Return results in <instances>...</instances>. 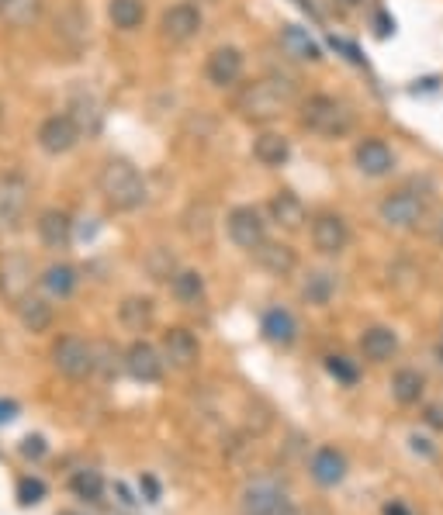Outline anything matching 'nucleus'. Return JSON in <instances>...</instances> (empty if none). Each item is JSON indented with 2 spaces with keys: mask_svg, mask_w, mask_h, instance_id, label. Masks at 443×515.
Returning a JSON list of instances; mask_svg holds the SVG:
<instances>
[{
  "mask_svg": "<svg viewBox=\"0 0 443 515\" xmlns=\"http://www.w3.org/2000/svg\"><path fill=\"white\" fill-rule=\"evenodd\" d=\"M360 353L371 363H388L399 353V336H395V329H388V325H371V329H364V336H360Z\"/></svg>",
  "mask_w": 443,
  "mask_h": 515,
  "instance_id": "obj_18",
  "label": "nucleus"
},
{
  "mask_svg": "<svg viewBox=\"0 0 443 515\" xmlns=\"http://www.w3.org/2000/svg\"><path fill=\"white\" fill-rule=\"evenodd\" d=\"M354 108L333 94H312L298 101V125L319 139H343L354 132Z\"/></svg>",
  "mask_w": 443,
  "mask_h": 515,
  "instance_id": "obj_3",
  "label": "nucleus"
},
{
  "mask_svg": "<svg viewBox=\"0 0 443 515\" xmlns=\"http://www.w3.org/2000/svg\"><path fill=\"white\" fill-rule=\"evenodd\" d=\"M253 159H257L260 166H270V170L284 166L291 159L288 135H281V132H260L257 139H253Z\"/></svg>",
  "mask_w": 443,
  "mask_h": 515,
  "instance_id": "obj_23",
  "label": "nucleus"
},
{
  "mask_svg": "<svg viewBox=\"0 0 443 515\" xmlns=\"http://www.w3.org/2000/svg\"><path fill=\"white\" fill-rule=\"evenodd\" d=\"M284 488L274 477H257L243 488L239 498V512L243 515H281L284 512Z\"/></svg>",
  "mask_w": 443,
  "mask_h": 515,
  "instance_id": "obj_10",
  "label": "nucleus"
},
{
  "mask_svg": "<svg viewBox=\"0 0 443 515\" xmlns=\"http://www.w3.org/2000/svg\"><path fill=\"white\" fill-rule=\"evenodd\" d=\"M14 412H18V405H14V401H0V422L14 419Z\"/></svg>",
  "mask_w": 443,
  "mask_h": 515,
  "instance_id": "obj_43",
  "label": "nucleus"
},
{
  "mask_svg": "<svg viewBox=\"0 0 443 515\" xmlns=\"http://www.w3.org/2000/svg\"><path fill=\"white\" fill-rule=\"evenodd\" d=\"M326 367H329V374L340 377L343 384H354V381H357V367H354V363H350L347 357H329Z\"/></svg>",
  "mask_w": 443,
  "mask_h": 515,
  "instance_id": "obj_38",
  "label": "nucleus"
},
{
  "mask_svg": "<svg viewBox=\"0 0 443 515\" xmlns=\"http://www.w3.org/2000/svg\"><path fill=\"white\" fill-rule=\"evenodd\" d=\"M163 353L156 350V346L149 343H132L129 350H125V370H129V377H135V381L142 384H156L163 377Z\"/></svg>",
  "mask_w": 443,
  "mask_h": 515,
  "instance_id": "obj_15",
  "label": "nucleus"
},
{
  "mask_svg": "<svg viewBox=\"0 0 443 515\" xmlns=\"http://www.w3.org/2000/svg\"><path fill=\"white\" fill-rule=\"evenodd\" d=\"M225 229H229V239L236 242L239 249H250V253H257L267 242V222L264 215H260V208H253V204L232 208L229 215H225Z\"/></svg>",
  "mask_w": 443,
  "mask_h": 515,
  "instance_id": "obj_7",
  "label": "nucleus"
},
{
  "mask_svg": "<svg viewBox=\"0 0 443 515\" xmlns=\"http://www.w3.org/2000/svg\"><path fill=\"white\" fill-rule=\"evenodd\" d=\"M39 239L49 249H66L73 242V218L63 208H49L39 215Z\"/></svg>",
  "mask_w": 443,
  "mask_h": 515,
  "instance_id": "obj_21",
  "label": "nucleus"
},
{
  "mask_svg": "<svg viewBox=\"0 0 443 515\" xmlns=\"http://www.w3.org/2000/svg\"><path fill=\"white\" fill-rule=\"evenodd\" d=\"M160 353H163V360H167L170 367L191 370L194 363L201 360V343H198V336H194L191 329H184V325H174V329L163 332Z\"/></svg>",
  "mask_w": 443,
  "mask_h": 515,
  "instance_id": "obj_13",
  "label": "nucleus"
},
{
  "mask_svg": "<svg viewBox=\"0 0 443 515\" xmlns=\"http://www.w3.org/2000/svg\"><path fill=\"white\" fill-rule=\"evenodd\" d=\"M281 49L288 52V56H295V59H305V63H319L322 59V49H319V42L312 39L305 28H298V25H284L281 28Z\"/></svg>",
  "mask_w": 443,
  "mask_h": 515,
  "instance_id": "obj_26",
  "label": "nucleus"
},
{
  "mask_svg": "<svg viewBox=\"0 0 443 515\" xmlns=\"http://www.w3.org/2000/svg\"><path fill=\"white\" fill-rule=\"evenodd\" d=\"M260 332H264L267 343L291 346L298 339V322L288 308H270V312H264V318H260Z\"/></svg>",
  "mask_w": 443,
  "mask_h": 515,
  "instance_id": "obj_22",
  "label": "nucleus"
},
{
  "mask_svg": "<svg viewBox=\"0 0 443 515\" xmlns=\"http://www.w3.org/2000/svg\"><path fill=\"white\" fill-rule=\"evenodd\" d=\"M28 291H32V267H28V260L7 256L4 267H0V294L18 305L21 298H28Z\"/></svg>",
  "mask_w": 443,
  "mask_h": 515,
  "instance_id": "obj_17",
  "label": "nucleus"
},
{
  "mask_svg": "<svg viewBox=\"0 0 443 515\" xmlns=\"http://www.w3.org/2000/svg\"><path fill=\"white\" fill-rule=\"evenodd\" d=\"M354 163L364 177H388L395 170V149L385 139H360L354 149Z\"/></svg>",
  "mask_w": 443,
  "mask_h": 515,
  "instance_id": "obj_14",
  "label": "nucleus"
},
{
  "mask_svg": "<svg viewBox=\"0 0 443 515\" xmlns=\"http://www.w3.org/2000/svg\"><path fill=\"white\" fill-rule=\"evenodd\" d=\"M39 149L42 153H49V156H63V153H70L73 146L80 142V128H77V121H73L70 115H49L39 125Z\"/></svg>",
  "mask_w": 443,
  "mask_h": 515,
  "instance_id": "obj_11",
  "label": "nucleus"
},
{
  "mask_svg": "<svg viewBox=\"0 0 443 515\" xmlns=\"http://www.w3.org/2000/svg\"><path fill=\"white\" fill-rule=\"evenodd\" d=\"M267 215L270 222L281 225L284 232H298L309 222V208H305V201L298 198L295 191H277L274 198L267 201Z\"/></svg>",
  "mask_w": 443,
  "mask_h": 515,
  "instance_id": "obj_16",
  "label": "nucleus"
},
{
  "mask_svg": "<svg viewBox=\"0 0 443 515\" xmlns=\"http://www.w3.org/2000/svg\"><path fill=\"white\" fill-rule=\"evenodd\" d=\"M97 191L108 201V208L115 211H139L149 201L146 177L122 156L104 159L101 173H97Z\"/></svg>",
  "mask_w": 443,
  "mask_h": 515,
  "instance_id": "obj_2",
  "label": "nucleus"
},
{
  "mask_svg": "<svg viewBox=\"0 0 443 515\" xmlns=\"http://www.w3.org/2000/svg\"><path fill=\"white\" fill-rule=\"evenodd\" d=\"M423 419H426V426H433V429H443V405H426Z\"/></svg>",
  "mask_w": 443,
  "mask_h": 515,
  "instance_id": "obj_40",
  "label": "nucleus"
},
{
  "mask_svg": "<svg viewBox=\"0 0 443 515\" xmlns=\"http://www.w3.org/2000/svg\"><path fill=\"white\" fill-rule=\"evenodd\" d=\"M333 294H336V274H329V270H312V274L305 277V284H302L305 305L322 308L333 301Z\"/></svg>",
  "mask_w": 443,
  "mask_h": 515,
  "instance_id": "obj_31",
  "label": "nucleus"
},
{
  "mask_svg": "<svg viewBox=\"0 0 443 515\" xmlns=\"http://www.w3.org/2000/svg\"><path fill=\"white\" fill-rule=\"evenodd\" d=\"M39 280H42V291L59 301L70 298V294L77 291V270H73L70 263H52Z\"/></svg>",
  "mask_w": 443,
  "mask_h": 515,
  "instance_id": "obj_29",
  "label": "nucleus"
},
{
  "mask_svg": "<svg viewBox=\"0 0 443 515\" xmlns=\"http://www.w3.org/2000/svg\"><path fill=\"white\" fill-rule=\"evenodd\" d=\"M94 350H97V370H101V374L111 377L118 374V367H125V353H118L111 343H97Z\"/></svg>",
  "mask_w": 443,
  "mask_h": 515,
  "instance_id": "obj_36",
  "label": "nucleus"
},
{
  "mask_svg": "<svg viewBox=\"0 0 443 515\" xmlns=\"http://www.w3.org/2000/svg\"><path fill=\"white\" fill-rule=\"evenodd\" d=\"M281 515H305L302 509H295V505H284V512Z\"/></svg>",
  "mask_w": 443,
  "mask_h": 515,
  "instance_id": "obj_46",
  "label": "nucleus"
},
{
  "mask_svg": "<svg viewBox=\"0 0 443 515\" xmlns=\"http://www.w3.org/2000/svg\"><path fill=\"white\" fill-rule=\"evenodd\" d=\"M45 498V484L39 477H21L18 481V502L21 505H39Z\"/></svg>",
  "mask_w": 443,
  "mask_h": 515,
  "instance_id": "obj_37",
  "label": "nucleus"
},
{
  "mask_svg": "<svg viewBox=\"0 0 443 515\" xmlns=\"http://www.w3.org/2000/svg\"><path fill=\"white\" fill-rule=\"evenodd\" d=\"M170 291L180 305H198L205 298V277L198 270H177V277L170 280Z\"/></svg>",
  "mask_w": 443,
  "mask_h": 515,
  "instance_id": "obj_32",
  "label": "nucleus"
},
{
  "mask_svg": "<svg viewBox=\"0 0 443 515\" xmlns=\"http://www.w3.org/2000/svg\"><path fill=\"white\" fill-rule=\"evenodd\" d=\"M378 218L395 232H412L430 218V201H426V194L412 191V187H399V191L381 198Z\"/></svg>",
  "mask_w": 443,
  "mask_h": 515,
  "instance_id": "obj_4",
  "label": "nucleus"
},
{
  "mask_svg": "<svg viewBox=\"0 0 443 515\" xmlns=\"http://www.w3.org/2000/svg\"><path fill=\"white\" fill-rule=\"evenodd\" d=\"M52 363L70 381H87L90 374H97V350L77 336H63L52 346Z\"/></svg>",
  "mask_w": 443,
  "mask_h": 515,
  "instance_id": "obj_5",
  "label": "nucleus"
},
{
  "mask_svg": "<svg viewBox=\"0 0 443 515\" xmlns=\"http://www.w3.org/2000/svg\"><path fill=\"white\" fill-rule=\"evenodd\" d=\"M142 488H146V502H160V484L153 481V477H142Z\"/></svg>",
  "mask_w": 443,
  "mask_h": 515,
  "instance_id": "obj_41",
  "label": "nucleus"
},
{
  "mask_svg": "<svg viewBox=\"0 0 443 515\" xmlns=\"http://www.w3.org/2000/svg\"><path fill=\"white\" fill-rule=\"evenodd\" d=\"M430 236L437 239L440 246H443V208L437 211V218H433V222H430Z\"/></svg>",
  "mask_w": 443,
  "mask_h": 515,
  "instance_id": "obj_42",
  "label": "nucleus"
},
{
  "mask_svg": "<svg viewBox=\"0 0 443 515\" xmlns=\"http://www.w3.org/2000/svg\"><path fill=\"white\" fill-rule=\"evenodd\" d=\"M153 315H156V305L153 298H142V294H132L118 305V322L132 332H146L153 325Z\"/></svg>",
  "mask_w": 443,
  "mask_h": 515,
  "instance_id": "obj_25",
  "label": "nucleus"
},
{
  "mask_svg": "<svg viewBox=\"0 0 443 515\" xmlns=\"http://www.w3.org/2000/svg\"><path fill=\"white\" fill-rule=\"evenodd\" d=\"M32 187L21 173H0V232H11L25 222Z\"/></svg>",
  "mask_w": 443,
  "mask_h": 515,
  "instance_id": "obj_6",
  "label": "nucleus"
},
{
  "mask_svg": "<svg viewBox=\"0 0 443 515\" xmlns=\"http://www.w3.org/2000/svg\"><path fill=\"white\" fill-rule=\"evenodd\" d=\"M45 453V439L42 436H28L25 443H21V457H28V460H39Z\"/></svg>",
  "mask_w": 443,
  "mask_h": 515,
  "instance_id": "obj_39",
  "label": "nucleus"
},
{
  "mask_svg": "<svg viewBox=\"0 0 443 515\" xmlns=\"http://www.w3.org/2000/svg\"><path fill=\"white\" fill-rule=\"evenodd\" d=\"M70 488L77 491L80 498H87V502H97V498L104 495V477L87 467V471H77V474H73Z\"/></svg>",
  "mask_w": 443,
  "mask_h": 515,
  "instance_id": "obj_35",
  "label": "nucleus"
},
{
  "mask_svg": "<svg viewBox=\"0 0 443 515\" xmlns=\"http://www.w3.org/2000/svg\"><path fill=\"white\" fill-rule=\"evenodd\" d=\"M243 70H246V59L236 45H219L212 49V56L205 59V77L212 87H236L243 80Z\"/></svg>",
  "mask_w": 443,
  "mask_h": 515,
  "instance_id": "obj_12",
  "label": "nucleus"
},
{
  "mask_svg": "<svg viewBox=\"0 0 443 515\" xmlns=\"http://www.w3.org/2000/svg\"><path fill=\"white\" fill-rule=\"evenodd\" d=\"M14 4V0H0V14H4L7 11V7H11Z\"/></svg>",
  "mask_w": 443,
  "mask_h": 515,
  "instance_id": "obj_47",
  "label": "nucleus"
},
{
  "mask_svg": "<svg viewBox=\"0 0 443 515\" xmlns=\"http://www.w3.org/2000/svg\"><path fill=\"white\" fill-rule=\"evenodd\" d=\"M253 256H257L260 267H264L267 274H274V277H291V274H295V267H298L295 249L284 246V242H264V246H260Z\"/></svg>",
  "mask_w": 443,
  "mask_h": 515,
  "instance_id": "obj_24",
  "label": "nucleus"
},
{
  "mask_svg": "<svg viewBox=\"0 0 443 515\" xmlns=\"http://www.w3.org/2000/svg\"><path fill=\"white\" fill-rule=\"evenodd\" d=\"M184 232L191 239H198V242H208V236H212V208H208L205 201H198V204H191V208H187Z\"/></svg>",
  "mask_w": 443,
  "mask_h": 515,
  "instance_id": "obj_33",
  "label": "nucleus"
},
{
  "mask_svg": "<svg viewBox=\"0 0 443 515\" xmlns=\"http://www.w3.org/2000/svg\"><path fill=\"white\" fill-rule=\"evenodd\" d=\"M309 471L322 488H336V484L347 477V457H343L336 446H322V450H315Z\"/></svg>",
  "mask_w": 443,
  "mask_h": 515,
  "instance_id": "obj_19",
  "label": "nucleus"
},
{
  "mask_svg": "<svg viewBox=\"0 0 443 515\" xmlns=\"http://www.w3.org/2000/svg\"><path fill=\"white\" fill-rule=\"evenodd\" d=\"M423 391H426V381H423V374H419L416 367L395 370V377H392V398L399 401V405H419Z\"/></svg>",
  "mask_w": 443,
  "mask_h": 515,
  "instance_id": "obj_30",
  "label": "nucleus"
},
{
  "mask_svg": "<svg viewBox=\"0 0 443 515\" xmlns=\"http://www.w3.org/2000/svg\"><path fill=\"white\" fill-rule=\"evenodd\" d=\"M66 115L77 121L80 135H87V139H90V135L101 132V125H104L101 104H97V97L87 94V90H77V94L70 97V108H66Z\"/></svg>",
  "mask_w": 443,
  "mask_h": 515,
  "instance_id": "obj_20",
  "label": "nucleus"
},
{
  "mask_svg": "<svg viewBox=\"0 0 443 515\" xmlns=\"http://www.w3.org/2000/svg\"><path fill=\"white\" fill-rule=\"evenodd\" d=\"M59 515H77V512H59Z\"/></svg>",
  "mask_w": 443,
  "mask_h": 515,
  "instance_id": "obj_48",
  "label": "nucleus"
},
{
  "mask_svg": "<svg viewBox=\"0 0 443 515\" xmlns=\"http://www.w3.org/2000/svg\"><path fill=\"white\" fill-rule=\"evenodd\" d=\"M146 274L153 280H160V284H170V280L177 277V256L170 253V249L156 246L153 253L146 256Z\"/></svg>",
  "mask_w": 443,
  "mask_h": 515,
  "instance_id": "obj_34",
  "label": "nucleus"
},
{
  "mask_svg": "<svg viewBox=\"0 0 443 515\" xmlns=\"http://www.w3.org/2000/svg\"><path fill=\"white\" fill-rule=\"evenodd\" d=\"M347 4H357V0H347Z\"/></svg>",
  "mask_w": 443,
  "mask_h": 515,
  "instance_id": "obj_49",
  "label": "nucleus"
},
{
  "mask_svg": "<svg viewBox=\"0 0 443 515\" xmlns=\"http://www.w3.org/2000/svg\"><path fill=\"white\" fill-rule=\"evenodd\" d=\"M433 363H437V367L443 370V343L433 346Z\"/></svg>",
  "mask_w": 443,
  "mask_h": 515,
  "instance_id": "obj_45",
  "label": "nucleus"
},
{
  "mask_svg": "<svg viewBox=\"0 0 443 515\" xmlns=\"http://www.w3.org/2000/svg\"><path fill=\"white\" fill-rule=\"evenodd\" d=\"M385 515H412V512L405 509V505H399V502H395V505H385Z\"/></svg>",
  "mask_w": 443,
  "mask_h": 515,
  "instance_id": "obj_44",
  "label": "nucleus"
},
{
  "mask_svg": "<svg viewBox=\"0 0 443 515\" xmlns=\"http://www.w3.org/2000/svg\"><path fill=\"white\" fill-rule=\"evenodd\" d=\"M201 25H205V18H201V7L191 4V0H180V4L167 7L160 18V35L167 42L174 45H187L194 42L201 35Z\"/></svg>",
  "mask_w": 443,
  "mask_h": 515,
  "instance_id": "obj_8",
  "label": "nucleus"
},
{
  "mask_svg": "<svg viewBox=\"0 0 443 515\" xmlns=\"http://www.w3.org/2000/svg\"><path fill=\"white\" fill-rule=\"evenodd\" d=\"M298 101H302V97H298L295 83L281 77V73H270V77L246 83L236 94L232 108H236V115L243 121H250V125H270V121H277L284 111L298 108Z\"/></svg>",
  "mask_w": 443,
  "mask_h": 515,
  "instance_id": "obj_1",
  "label": "nucleus"
},
{
  "mask_svg": "<svg viewBox=\"0 0 443 515\" xmlns=\"http://www.w3.org/2000/svg\"><path fill=\"white\" fill-rule=\"evenodd\" d=\"M18 322L25 332H45L52 325V305L39 294H28V298H21L18 305Z\"/></svg>",
  "mask_w": 443,
  "mask_h": 515,
  "instance_id": "obj_27",
  "label": "nucleus"
},
{
  "mask_svg": "<svg viewBox=\"0 0 443 515\" xmlns=\"http://www.w3.org/2000/svg\"><path fill=\"white\" fill-rule=\"evenodd\" d=\"M108 18L118 32H139L146 21V4L142 0H108Z\"/></svg>",
  "mask_w": 443,
  "mask_h": 515,
  "instance_id": "obj_28",
  "label": "nucleus"
},
{
  "mask_svg": "<svg viewBox=\"0 0 443 515\" xmlns=\"http://www.w3.org/2000/svg\"><path fill=\"white\" fill-rule=\"evenodd\" d=\"M312 246L319 249L322 256L347 253V246H350L347 218L336 215V211H319V215L312 218Z\"/></svg>",
  "mask_w": 443,
  "mask_h": 515,
  "instance_id": "obj_9",
  "label": "nucleus"
}]
</instances>
